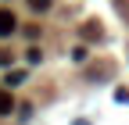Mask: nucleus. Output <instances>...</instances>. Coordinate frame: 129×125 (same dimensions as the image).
Instances as JSON below:
<instances>
[{
	"label": "nucleus",
	"instance_id": "f257e3e1",
	"mask_svg": "<svg viewBox=\"0 0 129 125\" xmlns=\"http://www.w3.org/2000/svg\"><path fill=\"white\" fill-rule=\"evenodd\" d=\"M14 29H18V18H14L7 7H0V36H11Z\"/></svg>",
	"mask_w": 129,
	"mask_h": 125
},
{
	"label": "nucleus",
	"instance_id": "20e7f679",
	"mask_svg": "<svg viewBox=\"0 0 129 125\" xmlns=\"http://www.w3.org/2000/svg\"><path fill=\"white\" fill-rule=\"evenodd\" d=\"M29 7H32V11H47V7H50V0H29Z\"/></svg>",
	"mask_w": 129,
	"mask_h": 125
},
{
	"label": "nucleus",
	"instance_id": "7ed1b4c3",
	"mask_svg": "<svg viewBox=\"0 0 129 125\" xmlns=\"http://www.w3.org/2000/svg\"><path fill=\"white\" fill-rule=\"evenodd\" d=\"M83 36H86V39H101V29H97V25H93V22H90V25H86V29H83Z\"/></svg>",
	"mask_w": 129,
	"mask_h": 125
},
{
	"label": "nucleus",
	"instance_id": "39448f33",
	"mask_svg": "<svg viewBox=\"0 0 129 125\" xmlns=\"http://www.w3.org/2000/svg\"><path fill=\"white\" fill-rule=\"evenodd\" d=\"M7 82H11V86H18V82H25V72H11V75H7Z\"/></svg>",
	"mask_w": 129,
	"mask_h": 125
},
{
	"label": "nucleus",
	"instance_id": "f03ea898",
	"mask_svg": "<svg viewBox=\"0 0 129 125\" xmlns=\"http://www.w3.org/2000/svg\"><path fill=\"white\" fill-rule=\"evenodd\" d=\"M14 111V100H11V93L7 89H0V114H11Z\"/></svg>",
	"mask_w": 129,
	"mask_h": 125
},
{
	"label": "nucleus",
	"instance_id": "423d86ee",
	"mask_svg": "<svg viewBox=\"0 0 129 125\" xmlns=\"http://www.w3.org/2000/svg\"><path fill=\"white\" fill-rule=\"evenodd\" d=\"M4 65H11V54H7V50H0V68H4Z\"/></svg>",
	"mask_w": 129,
	"mask_h": 125
}]
</instances>
